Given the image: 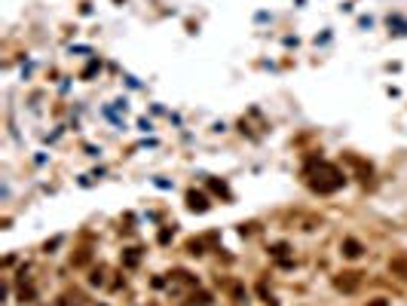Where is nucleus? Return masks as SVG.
I'll return each mask as SVG.
<instances>
[{"mask_svg": "<svg viewBox=\"0 0 407 306\" xmlns=\"http://www.w3.org/2000/svg\"><path fill=\"white\" fill-rule=\"evenodd\" d=\"M190 205H193V208H199V211H202V208H205V199H202V196H196V193H193V196H190Z\"/></svg>", "mask_w": 407, "mask_h": 306, "instance_id": "3", "label": "nucleus"}, {"mask_svg": "<svg viewBox=\"0 0 407 306\" xmlns=\"http://www.w3.org/2000/svg\"><path fill=\"white\" fill-rule=\"evenodd\" d=\"M392 269H395V273H401V276L407 279V257H395V260H392Z\"/></svg>", "mask_w": 407, "mask_h": 306, "instance_id": "2", "label": "nucleus"}, {"mask_svg": "<svg viewBox=\"0 0 407 306\" xmlns=\"http://www.w3.org/2000/svg\"><path fill=\"white\" fill-rule=\"evenodd\" d=\"M343 251H346L349 257H358V254H362V245H358L355 239H346V242H343Z\"/></svg>", "mask_w": 407, "mask_h": 306, "instance_id": "1", "label": "nucleus"}]
</instances>
